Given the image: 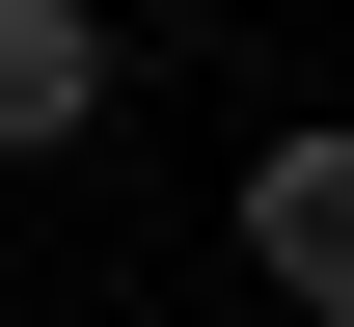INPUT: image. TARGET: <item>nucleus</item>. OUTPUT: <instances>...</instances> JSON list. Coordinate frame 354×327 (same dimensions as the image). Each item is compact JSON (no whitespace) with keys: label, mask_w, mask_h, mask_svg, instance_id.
<instances>
[{"label":"nucleus","mask_w":354,"mask_h":327,"mask_svg":"<svg viewBox=\"0 0 354 327\" xmlns=\"http://www.w3.org/2000/svg\"><path fill=\"white\" fill-rule=\"evenodd\" d=\"M245 273L300 300V327H354V137H272L245 164Z\"/></svg>","instance_id":"obj_1"},{"label":"nucleus","mask_w":354,"mask_h":327,"mask_svg":"<svg viewBox=\"0 0 354 327\" xmlns=\"http://www.w3.org/2000/svg\"><path fill=\"white\" fill-rule=\"evenodd\" d=\"M109 109V0H0V164H55Z\"/></svg>","instance_id":"obj_2"}]
</instances>
